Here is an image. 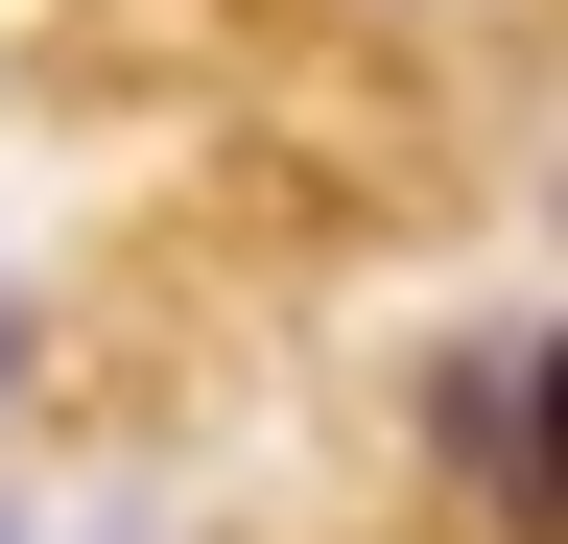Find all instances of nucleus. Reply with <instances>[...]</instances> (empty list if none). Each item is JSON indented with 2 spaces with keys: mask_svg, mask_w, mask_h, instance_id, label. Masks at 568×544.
Listing matches in <instances>:
<instances>
[{
  "mask_svg": "<svg viewBox=\"0 0 568 544\" xmlns=\"http://www.w3.org/2000/svg\"><path fill=\"white\" fill-rule=\"evenodd\" d=\"M0 356H24V331H0Z\"/></svg>",
  "mask_w": 568,
  "mask_h": 544,
  "instance_id": "obj_1",
  "label": "nucleus"
}]
</instances>
